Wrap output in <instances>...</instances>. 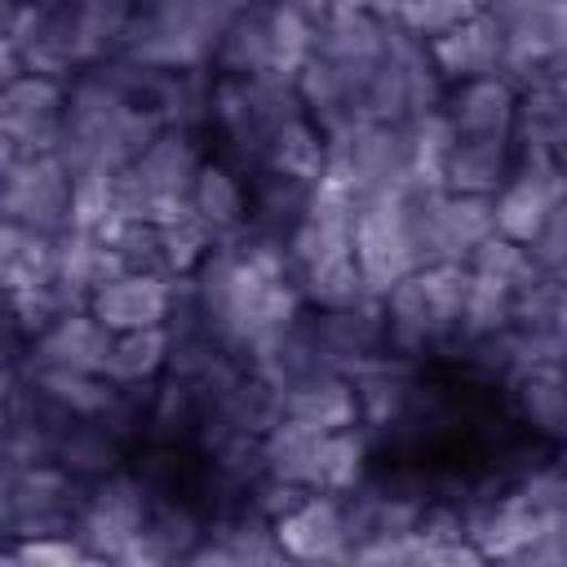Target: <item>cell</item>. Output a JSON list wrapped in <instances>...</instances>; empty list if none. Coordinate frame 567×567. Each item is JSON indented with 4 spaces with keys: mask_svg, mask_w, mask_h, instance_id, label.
<instances>
[{
    "mask_svg": "<svg viewBox=\"0 0 567 567\" xmlns=\"http://www.w3.org/2000/svg\"><path fill=\"white\" fill-rule=\"evenodd\" d=\"M173 341H177V337L168 332V323L115 332L111 359H106V377H111L115 385H146V381H155L159 372H168Z\"/></svg>",
    "mask_w": 567,
    "mask_h": 567,
    "instance_id": "17",
    "label": "cell"
},
{
    "mask_svg": "<svg viewBox=\"0 0 567 567\" xmlns=\"http://www.w3.org/2000/svg\"><path fill=\"white\" fill-rule=\"evenodd\" d=\"M111 341H115V332H111L89 306H75V310H62V315L31 341V363L80 368V372H102V377H106Z\"/></svg>",
    "mask_w": 567,
    "mask_h": 567,
    "instance_id": "9",
    "label": "cell"
},
{
    "mask_svg": "<svg viewBox=\"0 0 567 567\" xmlns=\"http://www.w3.org/2000/svg\"><path fill=\"white\" fill-rule=\"evenodd\" d=\"M230 18L226 0H146L124 35V53L155 71H195L217 53Z\"/></svg>",
    "mask_w": 567,
    "mask_h": 567,
    "instance_id": "1",
    "label": "cell"
},
{
    "mask_svg": "<svg viewBox=\"0 0 567 567\" xmlns=\"http://www.w3.org/2000/svg\"><path fill=\"white\" fill-rule=\"evenodd\" d=\"M115 177L111 168H80L71 186V230H102L115 217Z\"/></svg>",
    "mask_w": 567,
    "mask_h": 567,
    "instance_id": "20",
    "label": "cell"
},
{
    "mask_svg": "<svg viewBox=\"0 0 567 567\" xmlns=\"http://www.w3.org/2000/svg\"><path fill=\"white\" fill-rule=\"evenodd\" d=\"M275 532H279L284 558L332 563V558H350L354 554V532H350L346 496H337V492H310L297 509L275 518Z\"/></svg>",
    "mask_w": 567,
    "mask_h": 567,
    "instance_id": "6",
    "label": "cell"
},
{
    "mask_svg": "<svg viewBox=\"0 0 567 567\" xmlns=\"http://www.w3.org/2000/svg\"><path fill=\"white\" fill-rule=\"evenodd\" d=\"M408 186H412V177H403V182H394L385 190L359 195V204H354L350 244H354V261H359L368 297H385L403 275L421 270L416 244H412Z\"/></svg>",
    "mask_w": 567,
    "mask_h": 567,
    "instance_id": "2",
    "label": "cell"
},
{
    "mask_svg": "<svg viewBox=\"0 0 567 567\" xmlns=\"http://www.w3.org/2000/svg\"><path fill=\"white\" fill-rule=\"evenodd\" d=\"M514 297H518V292H514L509 284L470 270V288H465L456 341H483V337H496V332L514 328Z\"/></svg>",
    "mask_w": 567,
    "mask_h": 567,
    "instance_id": "18",
    "label": "cell"
},
{
    "mask_svg": "<svg viewBox=\"0 0 567 567\" xmlns=\"http://www.w3.org/2000/svg\"><path fill=\"white\" fill-rule=\"evenodd\" d=\"M9 4H27V0H9Z\"/></svg>",
    "mask_w": 567,
    "mask_h": 567,
    "instance_id": "26",
    "label": "cell"
},
{
    "mask_svg": "<svg viewBox=\"0 0 567 567\" xmlns=\"http://www.w3.org/2000/svg\"><path fill=\"white\" fill-rule=\"evenodd\" d=\"M190 208L217 235V244L235 239L252 221V195H248L244 177L235 168H226L221 159H204V168L195 177V190H190Z\"/></svg>",
    "mask_w": 567,
    "mask_h": 567,
    "instance_id": "14",
    "label": "cell"
},
{
    "mask_svg": "<svg viewBox=\"0 0 567 567\" xmlns=\"http://www.w3.org/2000/svg\"><path fill=\"white\" fill-rule=\"evenodd\" d=\"M230 9H248V4H266V0H226Z\"/></svg>",
    "mask_w": 567,
    "mask_h": 567,
    "instance_id": "24",
    "label": "cell"
},
{
    "mask_svg": "<svg viewBox=\"0 0 567 567\" xmlns=\"http://www.w3.org/2000/svg\"><path fill=\"white\" fill-rule=\"evenodd\" d=\"M279 403V416H292V421H306L315 430H354L363 421V408H359V390L350 377L341 372H315L288 390L275 394Z\"/></svg>",
    "mask_w": 567,
    "mask_h": 567,
    "instance_id": "10",
    "label": "cell"
},
{
    "mask_svg": "<svg viewBox=\"0 0 567 567\" xmlns=\"http://www.w3.org/2000/svg\"><path fill=\"white\" fill-rule=\"evenodd\" d=\"M164 279H168V275H159V270H124V275H115L111 284H102V288L89 297V310H93L111 332L168 323L173 288H168Z\"/></svg>",
    "mask_w": 567,
    "mask_h": 567,
    "instance_id": "8",
    "label": "cell"
},
{
    "mask_svg": "<svg viewBox=\"0 0 567 567\" xmlns=\"http://www.w3.org/2000/svg\"><path fill=\"white\" fill-rule=\"evenodd\" d=\"M492 0H412L399 18L403 31H412L416 40H430V35H443L461 22H470L474 13H483Z\"/></svg>",
    "mask_w": 567,
    "mask_h": 567,
    "instance_id": "21",
    "label": "cell"
},
{
    "mask_svg": "<svg viewBox=\"0 0 567 567\" xmlns=\"http://www.w3.org/2000/svg\"><path fill=\"white\" fill-rule=\"evenodd\" d=\"M213 66L221 75H266L275 71V4H248L235 9L226 22Z\"/></svg>",
    "mask_w": 567,
    "mask_h": 567,
    "instance_id": "13",
    "label": "cell"
},
{
    "mask_svg": "<svg viewBox=\"0 0 567 567\" xmlns=\"http://www.w3.org/2000/svg\"><path fill=\"white\" fill-rule=\"evenodd\" d=\"M75 558H93L80 540H58V532H49V536H27L13 554H9V563H75Z\"/></svg>",
    "mask_w": 567,
    "mask_h": 567,
    "instance_id": "23",
    "label": "cell"
},
{
    "mask_svg": "<svg viewBox=\"0 0 567 567\" xmlns=\"http://www.w3.org/2000/svg\"><path fill=\"white\" fill-rule=\"evenodd\" d=\"M146 509H151V492L137 474H106L93 478V487L80 501L75 514V540L93 554V558H124L133 554L142 527H146Z\"/></svg>",
    "mask_w": 567,
    "mask_h": 567,
    "instance_id": "3",
    "label": "cell"
},
{
    "mask_svg": "<svg viewBox=\"0 0 567 567\" xmlns=\"http://www.w3.org/2000/svg\"><path fill=\"white\" fill-rule=\"evenodd\" d=\"M461 137H514L518 124V89L509 75H478L461 80L447 111Z\"/></svg>",
    "mask_w": 567,
    "mask_h": 567,
    "instance_id": "11",
    "label": "cell"
},
{
    "mask_svg": "<svg viewBox=\"0 0 567 567\" xmlns=\"http://www.w3.org/2000/svg\"><path fill=\"white\" fill-rule=\"evenodd\" d=\"M563 443H567V408H563Z\"/></svg>",
    "mask_w": 567,
    "mask_h": 567,
    "instance_id": "25",
    "label": "cell"
},
{
    "mask_svg": "<svg viewBox=\"0 0 567 567\" xmlns=\"http://www.w3.org/2000/svg\"><path fill=\"white\" fill-rule=\"evenodd\" d=\"M53 461L66 465L75 478H106L120 470L124 461V439L97 421V416H71L62 430H58V447H53Z\"/></svg>",
    "mask_w": 567,
    "mask_h": 567,
    "instance_id": "16",
    "label": "cell"
},
{
    "mask_svg": "<svg viewBox=\"0 0 567 567\" xmlns=\"http://www.w3.org/2000/svg\"><path fill=\"white\" fill-rule=\"evenodd\" d=\"M527 248H532V257L540 261V270H563V266H567V195L549 208L540 235H536Z\"/></svg>",
    "mask_w": 567,
    "mask_h": 567,
    "instance_id": "22",
    "label": "cell"
},
{
    "mask_svg": "<svg viewBox=\"0 0 567 567\" xmlns=\"http://www.w3.org/2000/svg\"><path fill=\"white\" fill-rule=\"evenodd\" d=\"M71 186L75 173L62 155L4 159V221L62 235L71 230Z\"/></svg>",
    "mask_w": 567,
    "mask_h": 567,
    "instance_id": "5",
    "label": "cell"
},
{
    "mask_svg": "<svg viewBox=\"0 0 567 567\" xmlns=\"http://www.w3.org/2000/svg\"><path fill=\"white\" fill-rule=\"evenodd\" d=\"M425 49L443 80L461 84V80H478V75H505V27L492 4L461 27L430 35Z\"/></svg>",
    "mask_w": 567,
    "mask_h": 567,
    "instance_id": "7",
    "label": "cell"
},
{
    "mask_svg": "<svg viewBox=\"0 0 567 567\" xmlns=\"http://www.w3.org/2000/svg\"><path fill=\"white\" fill-rule=\"evenodd\" d=\"M27 385L62 416H102L115 408L120 385L102 372H80V368H53V363H31Z\"/></svg>",
    "mask_w": 567,
    "mask_h": 567,
    "instance_id": "15",
    "label": "cell"
},
{
    "mask_svg": "<svg viewBox=\"0 0 567 567\" xmlns=\"http://www.w3.org/2000/svg\"><path fill=\"white\" fill-rule=\"evenodd\" d=\"M80 478L66 465H27L9 470V496H4V523L13 536H49V532H75L80 514Z\"/></svg>",
    "mask_w": 567,
    "mask_h": 567,
    "instance_id": "4",
    "label": "cell"
},
{
    "mask_svg": "<svg viewBox=\"0 0 567 567\" xmlns=\"http://www.w3.org/2000/svg\"><path fill=\"white\" fill-rule=\"evenodd\" d=\"M518 164V151L509 137H461L447 151L443 186L456 195H496Z\"/></svg>",
    "mask_w": 567,
    "mask_h": 567,
    "instance_id": "12",
    "label": "cell"
},
{
    "mask_svg": "<svg viewBox=\"0 0 567 567\" xmlns=\"http://www.w3.org/2000/svg\"><path fill=\"white\" fill-rule=\"evenodd\" d=\"M470 270H478V275H492V279H501V284H509L514 292L518 288H527V284H536L545 270H540V261L532 257V248L527 244H518V239H509V235H487L474 252H470V261H465Z\"/></svg>",
    "mask_w": 567,
    "mask_h": 567,
    "instance_id": "19",
    "label": "cell"
}]
</instances>
